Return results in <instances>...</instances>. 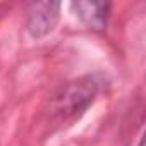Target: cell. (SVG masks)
Instances as JSON below:
<instances>
[{
	"instance_id": "obj_1",
	"label": "cell",
	"mask_w": 146,
	"mask_h": 146,
	"mask_svg": "<svg viewBox=\"0 0 146 146\" xmlns=\"http://www.w3.org/2000/svg\"><path fill=\"white\" fill-rule=\"evenodd\" d=\"M100 91V81L95 76H84L60 86L48 103V120L65 124L88 110Z\"/></svg>"
},
{
	"instance_id": "obj_2",
	"label": "cell",
	"mask_w": 146,
	"mask_h": 146,
	"mask_svg": "<svg viewBox=\"0 0 146 146\" xmlns=\"http://www.w3.org/2000/svg\"><path fill=\"white\" fill-rule=\"evenodd\" d=\"M26 29L31 38L40 40L50 35L60 16V4L58 2H36L28 7L26 12Z\"/></svg>"
},
{
	"instance_id": "obj_3",
	"label": "cell",
	"mask_w": 146,
	"mask_h": 146,
	"mask_svg": "<svg viewBox=\"0 0 146 146\" xmlns=\"http://www.w3.org/2000/svg\"><path fill=\"white\" fill-rule=\"evenodd\" d=\"M110 4L108 2H72V9L76 11V16L95 31H102L107 28L108 16H110Z\"/></svg>"
}]
</instances>
